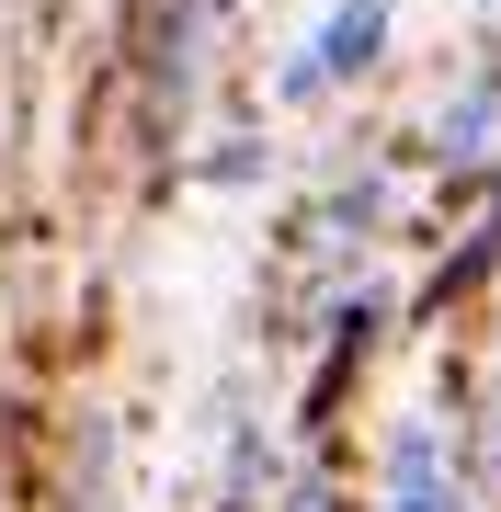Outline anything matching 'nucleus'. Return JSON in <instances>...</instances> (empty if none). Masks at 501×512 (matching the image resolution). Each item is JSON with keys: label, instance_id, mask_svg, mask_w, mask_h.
<instances>
[{"label": "nucleus", "instance_id": "7", "mask_svg": "<svg viewBox=\"0 0 501 512\" xmlns=\"http://www.w3.org/2000/svg\"><path fill=\"white\" fill-rule=\"evenodd\" d=\"M319 103H331V69H319V46H297L274 69V114H319Z\"/></svg>", "mask_w": 501, "mask_h": 512}, {"label": "nucleus", "instance_id": "4", "mask_svg": "<svg viewBox=\"0 0 501 512\" xmlns=\"http://www.w3.org/2000/svg\"><path fill=\"white\" fill-rule=\"evenodd\" d=\"M388 205H399L388 171H365V183H331V194H319V217H308V239H319L331 262H365V239L388 228Z\"/></svg>", "mask_w": 501, "mask_h": 512}, {"label": "nucleus", "instance_id": "3", "mask_svg": "<svg viewBox=\"0 0 501 512\" xmlns=\"http://www.w3.org/2000/svg\"><path fill=\"white\" fill-rule=\"evenodd\" d=\"M490 148H501V57H479V69L433 103V160L445 171H479Z\"/></svg>", "mask_w": 501, "mask_h": 512}, {"label": "nucleus", "instance_id": "6", "mask_svg": "<svg viewBox=\"0 0 501 512\" xmlns=\"http://www.w3.org/2000/svg\"><path fill=\"white\" fill-rule=\"evenodd\" d=\"M262 512H353V501H342L331 467H274V501H262Z\"/></svg>", "mask_w": 501, "mask_h": 512}, {"label": "nucleus", "instance_id": "8", "mask_svg": "<svg viewBox=\"0 0 501 512\" xmlns=\"http://www.w3.org/2000/svg\"><path fill=\"white\" fill-rule=\"evenodd\" d=\"M490 12H501V0H490Z\"/></svg>", "mask_w": 501, "mask_h": 512}, {"label": "nucleus", "instance_id": "1", "mask_svg": "<svg viewBox=\"0 0 501 512\" xmlns=\"http://www.w3.org/2000/svg\"><path fill=\"white\" fill-rule=\"evenodd\" d=\"M376 512H467V478H456V444L433 410L388 421V444H376Z\"/></svg>", "mask_w": 501, "mask_h": 512}, {"label": "nucleus", "instance_id": "2", "mask_svg": "<svg viewBox=\"0 0 501 512\" xmlns=\"http://www.w3.org/2000/svg\"><path fill=\"white\" fill-rule=\"evenodd\" d=\"M308 46H319V69H331V92H365V80L388 69V46H399V0H331V12L308 23Z\"/></svg>", "mask_w": 501, "mask_h": 512}, {"label": "nucleus", "instance_id": "5", "mask_svg": "<svg viewBox=\"0 0 501 512\" xmlns=\"http://www.w3.org/2000/svg\"><path fill=\"white\" fill-rule=\"evenodd\" d=\"M183 171H194L205 194H251L262 171H274V137H262V126H240V137H217V148H194Z\"/></svg>", "mask_w": 501, "mask_h": 512}]
</instances>
